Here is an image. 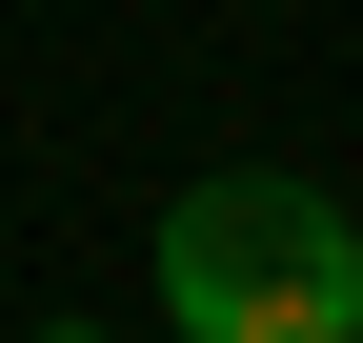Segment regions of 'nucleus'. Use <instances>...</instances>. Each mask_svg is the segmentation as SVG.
<instances>
[{"label":"nucleus","instance_id":"1","mask_svg":"<svg viewBox=\"0 0 363 343\" xmlns=\"http://www.w3.org/2000/svg\"><path fill=\"white\" fill-rule=\"evenodd\" d=\"M162 323L182 343H363V223L323 182H182L162 202Z\"/></svg>","mask_w":363,"mask_h":343},{"label":"nucleus","instance_id":"2","mask_svg":"<svg viewBox=\"0 0 363 343\" xmlns=\"http://www.w3.org/2000/svg\"><path fill=\"white\" fill-rule=\"evenodd\" d=\"M40 343H101V323H40Z\"/></svg>","mask_w":363,"mask_h":343}]
</instances>
